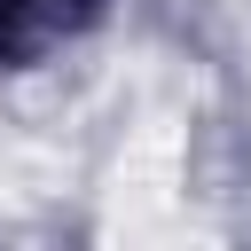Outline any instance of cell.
<instances>
[{"mask_svg": "<svg viewBox=\"0 0 251 251\" xmlns=\"http://www.w3.org/2000/svg\"><path fill=\"white\" fill-rule=\"evenodd\" d=\"M102 0H0V63H31L55 39H71Z\"/></svg>", "mask_w": 251, "mask_h": 251, "instance_id": "1", "label": "cell"}]
</instances>
